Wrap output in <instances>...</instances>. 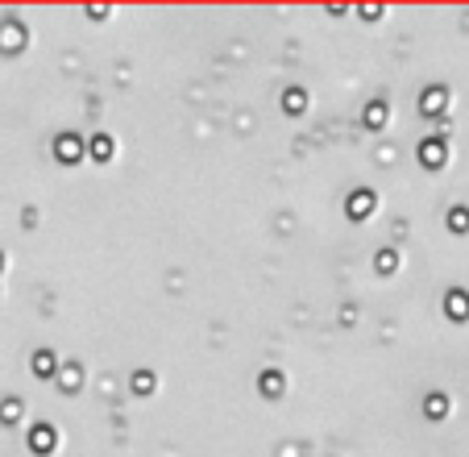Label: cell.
Instances as JSON below:
<instances>
[{"mask_svg": "<svg viewBox=\"0 0 469 457\" xmlns=\"http://www.w3.org/2000/svg\"><path fill=\"white\" fill-rule=\"evenodd\" d=\"M91 150H96V158H108V154H112V141H108V137H96V146H91Z\"/></svg>", "mask_w": 469, "mask_h": 457, "instance_id": "ba28073f", "label": "cell"}, {"mask_svg": "<svg viewBox=\"0 0 469 457\" xmlns=\"http://www.w3.org/2000/svg\"><path fill=\"white\" fill-rule=\"evenodd\" d=\"M307 104V96H303V91H287V108L295 112V108H303Z\"/></svg>", "mask_w": 469, "mask_h": 457, "instance_id": "9c48e42d", "label": "cell"}, {"mask_svg": "<svg viewBox=\"0 0 469 457\" xmlns=\"http://www.w3.org/2000/svg\"><path fill=\"white\" fill-rule=\"evenodd\" d=\"M349 212H353V217H361V212H374V191H357Z\"/></svg>", "mask_w": 469, "mask_h": 457, "instance_id": "7a4b0ae2", "label": "cell"}, {"mask_svg": "<svg viewBox=\"0 0 469 457\" xmlns=\"http://www.w3.org/2000/svg\"><path fill=\"white\" fill-rule=\"evenodd\" d=\"M58 154H62V158H79V141H75V137H62V141H58Z\"/></svg>", "mask_w": 469, "mask_h": 457, "instance_id": "5b68a950", "label": "cell"}, {"mask_svg": "<svg viewBox=\"0 0 469 457\" xmlns=\"http://www.w3.org/2000/svg\"><path fill=\"white\" fill-rule=\"evenodd\" d=\"M419 158H424L428 166H440V162H445V146H440V141H424Z\"/></svg>", "mask_w": 469, "mask_h": 457, "instance_id": "6da1fadb", "label": "cell"}, {"mask_svg": "<svg viewBox=\"0 0 469 457\" xmlns=\"http://www.w3.org/2000/svg\"><path fill=\"white\" fill-rule=\"evenodd\" d=\"M278 387H283V378H278V374H262V391H278Z\"/></svg>", "mask_w": 469, "mask_h": 457, "instance_id": "7c38bea8", "label": "cell"}, {"mask_svg": "<svg viewBox=\"0 0 469 457\" xmlns=\"http://www.w3.org/2000/svg\"><path fill=\"white\" fill-rule=\"evenodd\" d=\"M445 108V91L436 87V91H424V112H440Z\"/></svg>", "mask_w": 469, "mask_h": 457, "instance_id": "277c9868", "label": "cell"}, {"mask_svg": "<svg viewBox=\"0 0 469 457\" xmlns=\"http://www.w3.org/2000/svg\"><path fill=\"white\" fill-rule=\"evenodd\" d=\"M34 441H38V449H50V445H54V428H46V424H42Z\"/></svg>", "mask_w": 469, "mask_h": 457, "instance_id": "8992f818", "label": "cell"}, {"mask_svg": "<svg viewBox=\"0 0 469 457\" xmlns=\"http://www.w3.org/2000/svg\"><path fill=\"white\" fill-rule=\"evenodd\" d=\"M428 416H445V395H432L428 399Z\"/></svg>", "mask_w": 469, "mask_h": 457, "instance_id": "52a82bcc", "label": "cell"}, {"mask_svg": "<svg viewBox=\"0 0 469 457\" xmlns=\"http://www.w3.org/2000/svg\"><path fill=\"white\" fill-rule=\"evenodd\" d=\"M453 229H469V212L465 208H453Z\"/></svg>", "mask_w": 469, "mask_h": 457, "instance_id": "30bf717a", "label": "cell"}, {"mask_svg": "<svg viewBox=\"0 0 469 457\" xmlns=\"http://www.w3.org/2000/svg\"><path fill=\"white\" fill-rule=\"evenodd\" d=\"M0 262H5V258H0Z\"/></svg>", "mask_w": 469, "mask_h": 457, "instance_id": "4fadbf2b", "label": "cell"}, {"mask_svg": "<svg viewBox=\"0 0 469 457\" xmlns=\"http://www.w3.org/2000/svg\"><path fill=\"white\" fill-rule=\"evenodd\" d=\"M54 370V357L50 353H38V374H50Z\"/></svg>", "mask_w": 469, "mask_h": 457, "instance_id": "8fae6325", "label": "cell"}, {"mask_svg": "<svg viewBox=\"0 0 469 457\" xmlns=\"http://www.w3.org/2000/svg\"><path fill=\"white\" fill-rule=\"evenodd\" d=\"M449 312H453V316H469V295L453 291V295H449Z\"/></svg>", "mask_w": 469, "mask_h": 457, "instance_id": "3957f363", "label": "cell"}]
</instances>
